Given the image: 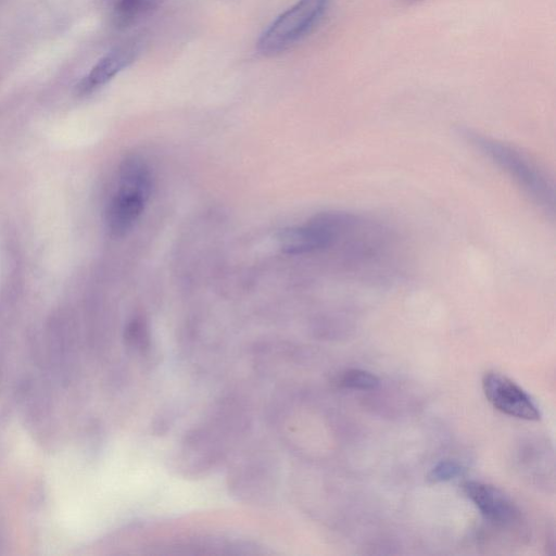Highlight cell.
Masks as SVG:
<instances>
[{
  "label": "cell",
  "mask_w": 556,
  "mask_h": 556,
  "mask_svg": "<svg viewBox=\"0 0 556 556\" xmlns=\"http://www.w3.org/2000/svg\"><path fill=\"white\" fill-rule=\"evenodd\" d=\"M458 134L504 170L544 213L554 215V188L544 172L525 153L503 141L466 127Z\"/></svg>",
  "instance_id": "1"
},
{
  "label": "cell",
  "mask_w": 556,
  "mask_h": 556,
  "mask_svg": "<svg viewBox=\"0 0 556 556\" xmlns=\"http://www.w3.org/2000/svg\"><path fill=\"white\" fill-rule=\"evenodd\" d=\"M152 190V175L146 161L127 156L118 169L117 185L106 210L105 223L115 237L126 235L144 211Z\"/></svg>",
  "instance_id": "2"
},
{
  "label": "cell",
  "mask_w": 556,
  "mask_h": 556,
  "mask_svg": "<svg viewBox=\"0 0 556 556\" xmlns=\"http://www.w3.org/2000/svg\"><path fill=\"white\" fill-rule=\"evenodd\" d=\"M329 4L330 0H298L261 34L260 53L277 55L301 41L321 22Z\"/></svg>",
  "instance_id": "3"
},
{
  "label": "cell",
  "mask_w": 556,
  "mask_h": 556,
  "mask_svg": "<svg viewBox=\"0 0 556 556\" xmlns=\"http://www.w3.org/2000/svg\"><path fill=\"white\" fill-rule=\"evenodd\" d=\"M482 390L492 406L503 414L531 421L541 418L540 409L531 396L501 372H485L482 377Z\"/></svg>",
  "instance_id": "4"
},
{
  "label": "cell",
  "mask_w": 556,
  "mask_h": 556,
  "mask_svg": "<svg viewBox=\"0 0 556 556\" xmlns=\"http://www.w3.org/2000/svg\"><path fill=\"white\" fill-rule=\"evenodd\" d=\"M463 492L492 525L508 529L520 523L519 508L498 488L480 481H467L463 484Z\"/></svg>",
  "instance_id": "5"
},
{
  "label": "cell",
  "mask_w": 556,
  "mask_h": 556,
  "mask_svg": "<svg viewBox=\"0 0 556 556\" xmlns=\"http://www.w3.org/2000/svg\"><path fill=\"white\" fill-rule=\"evenodd\" d=\"M138 54L135 43H124L105 53L76 85V93L87 96L99 90L129 66Z\"/></svg>",
  "instance_id": "6"
},
{
  "label": "cell",
  "mask_w": 556,
  "mask_h": 556,
  "mask_svg": "<svg viewBox=\"0 0 556 556\" xmlns=\"http://www.w3.org/2000/svg\"><path fill=\"white\" fill-rule=\"evenodd\" d=\"M162 0H116L112 9V23L125 29L150 15Z\"/></svg>",
  "instance_id": "7"
},
{
  "label": "cell",
  "mask_w": 556,
  "mask_h": 556,
  "mask_svg": "<svg viewBox=\"0 0 556 556\" xmlns=\"http://www.w3.org/2000/svg\"><path fill=\"white\" fill-rule=\"evenodd\" d=\"M336 384L342 389L353 390H372L376 389L380 380L379 378L363 369H346L341 372L334 380Z\"/></svg>",
  "instance_id": "8"
},
{
  "label": "cell",
  "mask_w": 556,
  "mask_h": 556,
  "mask_svg": "<svg viewBox=\"0 0 556 556\" xmlns=\"http://www.w3.org/2000/svg\"><path fill=\"white\" fill-rule=\"evenodd\" d=\"M465 468L454 460H442L434 465L427 475L430 482H444L463 476Z\"/></svg>",
  "instance_id": "9"
},
{
  "label": "cell",
  "mask_w": 556,
  "mask_h": 556,
  "mask_svg": "<svg viewBox=\"0 0 556 556\" xmlns=\"http://www.w3.org/2000/svg\"><path fill=\"white\" fill-rule=\"evenodd\" d=\"M126 340L131 346L139 350L149 346V333L142 319L132 320L126 330Z\"/></svg>",
  "instance_id": "10"
},
{
  "label": "cell",
  "mask_w": 556,
  "mask_h": 556,
  "mask_svg": "<svg viewBox=\"0 0 556 556\" xmlns=\"http://www.w3.org/2000/svg\"><path fill=\"white\" fill-rule=\"evenodd\" d=\"M404 1H406V2H412V1H417V0H404Z\"/></svg>",
  "instance_id": "11"
}]
</instances>
